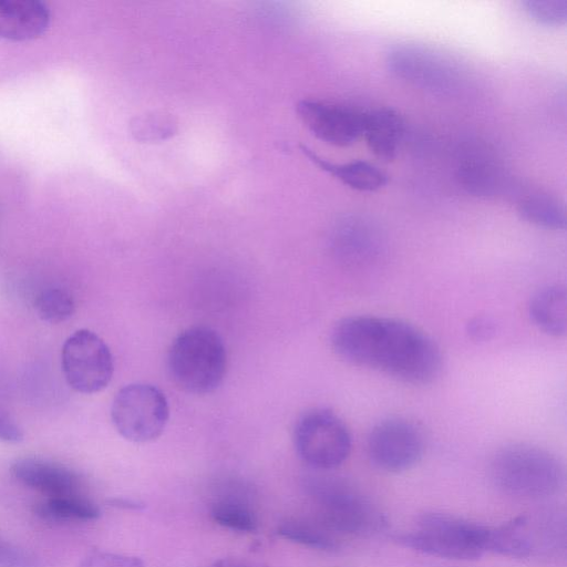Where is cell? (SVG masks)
I'll use <instances>...</instances> for the list:
<instances>
[{
    "label": "cell",
    "instance_id": "6da1fadb",
    "mask_svg": "<svg viewBox=\"0 0 567 567\" xmlns=\"http://www.w3.org/2000/svg\"><path fill=\"white\" fill-rule=\"evenodd\" d=\"M330 344L346 362L404 383H431L443 368L436 342L421 328L398 318L344 317L333 326Z\"/></svg>",
    "mask_w": 567,
    "mask_h": 567
},
{
    "label": "cell",
    "instance_id": "7a4b0ae2",
    "mask_svg": "<svg viewBox=\"0 0 567 567\" xmlns=\"http://www.w3.org/2000/svg\"><path fill=\"white\" fill-rule=\"evenodd\" d=\"M488 473L501 492L527 499L554 496L565 484V468L559 458L528 443H513L497 450Z\"/></svg>",
    "mask_w": 567,
    "mask_h": 567
},
{
    "label": "cell",
    "instance_id": "3957f363",
    "mask_svg": "<svg viewBox=\"0 0 567 567\" xmlns=\"http://www.w3.org/2000/svg\"><path fill=\"white\" fill-rule=\"evenodd\" d=\"M167 365L173 381L184 391L210 393L221 384L226 373L223 339L208 327L187 328L172 342Z\"/></svg>",
    "mask_w": 567,
    "mask_h": 567
},
{
    "label": "cell",
    "instance_id": "277c9868",
    "mask_svg": "<svg viewBox=\"0 0 567 567\" xmlns=\"http://www.w3.org/2000/svg\"><path fill=\"white\" fill-rule=\"evenodd\" d=\"M307 488L317 506V522L333 535H370L385 526L382 513L346 478L318 475Z\"/></svg>",
    "mask_w": 567,
    "mask_h": 567
},
{
    "label": "cell",
    "instance_id": "5b68a950",
    "mask_svg": "<svg viewBox=\"0 0 567 567\" xmlns=\"http://www.w3.org/2000/svg\"><path fill=\"white\" fill-rule=\"evenodd\" d=\"M492 527L442 514L427 513L398 537L405 547L446 559L472 560L489 551Z\"/></svg>",
    "mask_w": 567,
    "mask_h": 567
},
{
    "label": "cell",
    "instance_id": "8992f818",
    "mask_svg": "<svg viewBox=\"0 0 567 567\" xmlns=\"http://www.w3.org/2000/svg\"><path fill=\"white\" fill-rule=\"evenodd\" d=\"M293 443L299 457L317 470H332L350 455L352 437L349 427L333 411L315 408L296 422Z\"/></svg>",
    "mask_w": 567,
    "mask_h": 567
},
{
    "label": "cell",
    "instance_id": "52a82bcc",
    "mask_svg": "<svg viewBox=\"0 0 567 567\" xmlns=\"http://www.w3.org/2000/svg\"><path fill=\"white\" fill-rule=\"evenodd\" d=\"M114 427L125 440L146 443L156 440L169 419L165 394L148 383H131L117 391L111 406Z\"/></svg>",
    "mask_w": 567,
    "mask_h": 567
},
{
    "label": "cell",
    "instance_id": "ba28073f",
    "mask_svg": "<svg viewBox=\"0 0 567 567\" xmlns=\"http://www.w3.org/2000/svg\"><path fill=\"white\" fill-rule=\"evenodd\" d=\"M61 365L68 384L76 392L85 394L105 389L114 372L109 346L89 329L76 330L65 340Z\"/></svg>",
    "mask_w": 567,
    "mask_h": 567
},
{
    "label": "cell",
    "instance_id": "9c48e42d",
    "mask_svg": "<svg viewBox=\"0 0 567 567\" xmlns=\"http://www.w3.org/2000/svg\"><path fill=\"white\" fill-rule=\"evenodd\" d=\"M386 65L395 76L434 93L452 92L462 80L454 61L419 44L393 47L386 55Z\"/></svg>",
    "mask_w": 567,
    "mask_h": 567
},
{
    "label": "cell",
    "instance_id": "30bf717a",
    "mask_svg": "<svg viewBox=\"0 0 567 567\" xmlns=\"http://www.w3.org/2000/svg\"><path fill=\"white\" fill-rule=\"evenodd\" d=\"M424 435L412 421L392 416L378 422L370 431L367 451L380 470L399 473L413 467L423 456Z\"/></svg>",
    "mask_w": 567,
    "mask_h": 567
},
{
    "label": "cell",
    "instance_id": "8fae6325",
    "mask_svg": "<svg viewBox=\"0 0 567 567\" xmlns=\"http://www.w3.org/2000/svg\"><path fill=\"white\" fill-rule=\"evenodd\" d=\"M296 112L308 131L327 144L344 147L362 136L364 111L353 106L303 99L296 104Z\"/></svg>",
    "mask_w": 567,
    "mask_h": 567
},
{
    "label": "cell",
    "instance_id": "7c38bea8",
    "mask_svg": "<svg viewBox=\"0 0 567 567\" xmlns=\"http://www.w3.org/2000/svg\"><path fill=\"white\" fill-rule=\"evenodd\" d=\"M383 236L375 223L364 216L343 217L332 233L334 254L351 266H367L375 261L383 250Z\"/></svg>",
    "mask_w": 567,
    "mask_h": 567
},
{
    "label": "cell",
    "instance_id": "4fadbf2b",
    "mask_svg": "<svg viewBox=\"0 0 567 567\" xmlns=\"http://www.w3.org/2000/svg\"><path fill=\"white\" fill-rule=\"evenodd\" d=\"M12 476L24 486L49 496L81 494V476L72 468L45 458L23 457L11 465Z\"/></svg>",
    "mask_w": 567,
    "mask_h": 567
},
{
    "label": "cell",
    "instance_id": "5bb4252c",
    "mask_svg": "<svg viewBox=\"0 0 567 567\" xmlns=\"http://www.w3.org/2000/svg\"><path fill=\"white\" fill-rule=\"evenodd\" d=\"M51 19L47 3L39 0H0V37L30 40L41 35Z\"/></svg>",
    "mask_w": 567,
    "mask_h": 567
},
{
    "label": "cell",
    "instance_id": "9a60e30c",
    "mask_svg": "<svg viewBox=\"0 0 567 567\" xmlns=\"http://www.w3.org/2000/svg\"><path fill=\"white\" fill-rule=\"evenodd\" d=\"M457 179L467 193L483 197L501 195L514 187L504 168L482 152H471L462 159Z\"/></svg>",
    "mask_w": 567,
    "mask_h": 567
},
{
    "label": "cell",
    "instance_id": "2e32d148",
    "mask_svg": "<svg viewBox=\"0 0 567 567\" xmlns=\"http://www.w3.org/2000/svg\"><path fill=\"white\" fill-rule=\"evenodd\" d=\"M404 120L391 107L364 111L362 136L369 150L379 158L393 159L404 135Z\"/></svg>",
    "mask_w": 567,
    "mask_h": 567
},
{
    "label": "cell",
    "instance_id": "e0dca14e",
    "mask_svg": "<svg viewBox=\"0 0 567 567\" xmlns=\"http://www.w3.org/2000/svg\"><path fill=\"white\" fill-rule=\"evenodd\" d=\"M301 153L316 166L333 176L342 184L359 192H374L386 185L389 177L378 166L365 161L333 163L320 156L306 145H300Z\"/></svg>",
    "mask_w": 567,
    "mask_h": 567
},
{
    "label": "cell",
    "instance_id": "ac0fdd59",
    "mask_svg": "<svg viewBox=\"0 0 567 567\" xmlns=\"http://www.w3.org/2000/svg\"><path fill=\"white\" fill-rule=\"evenodd\" d=\"M528 316L532 322L551 337H563L567 331V292L561 285L538 289L529 299Z\"/></svg>",
    "mask_w": 567,
    "mask_h": 567
},
{
    "label": "cell",
    "instance_id": "d6986e66",
    "mask_svg": "<svg viewBox=\"0 0 567 567\" xmlns=\"http://www.w3.org/2000/svg\"><path fill=\"white\" fill-rule=\"evenodd\" d=\"M42 519L55 523L90 522L100 517V507L81 494L49 496L34 507Z\"/></svg>",
    "mask_w": 567,
    "mask_h": 567
},
{
    "label": "cell",
    "instance_id": "ffe728a7",
    "mask_svg": "<svg viewBox=\"0 0 567 567\" xmlns=\"http://www.w3.org/2000/svg\"><path fill=\"white\" fill-rule=\"evenodd\" d=\"M517 209L524 220L537 227L551 230L566 227L564 206L547 194L534 192L520 195Z\"/></svg>",
    "mask_w": 567,
    "mask_h": 567
},
{
    "label": "cell",
    "instance_id": "44dd1931",
    "mask_svg": "<svg viewBox=\"0 0 567 567\" xmlns=\"http://www.w3.org/2000/svg\"><path fill=\"white\" fill-rule=\"evenodd\" d=\"M277 533L293 543L319 550H334L338 542L332 533L317 520L290 518L282 522Z\"/></svg>",
    "mask_w": 567,
    "mask_h": 567
},
{
    "label": "cell",
    "instance_id": "7402d4cb",
    "mask_svg": "<svg viewBox=\"0 0 567 567\" xmlns=\"http://www.w3.org/2000/svg\"><path fill=\"white\" fill-rule=\"evenodd\" d=\"M37 315L49 323H60L72 317L75 302L66 290L59 287L45 288L34 300Z\"/></svg>",
    "mask_w": 567,
    "mask_h": 567
},
{
    "label": "cell",
    "instance_id": "603a6c76",
    "mask_svg": "<svg viewBox=\"0 0 567 567\" xmlns=\"http://www.w3.org/2000/svg\"><path fill=\"white\" fill-rule=\"evenodd\" d=\"M213 519L229 529L251 533L257 529V518L252 511L235 499H220L210 508Z\"/></svg>",
    "mask_w": 567,
    "mask_h": 567
},
{
    "label": "cell",
    "instance_id": "cb8c5ba5",
    "mask_svg": "<svg viewBox=\"0 0 567 567\" xmlns=\"http://www.w3.org/2000/svg\"><path fill=\"white\" fill-rule=\"evenodd\" d=\"M522 4L525 12L542 25L559 27L567 21L566 0H526Z\"/></svg>",
    "mask_w": 567,
    "mask_h": 567
},
{
    "label": "cell",
    "instance_id": "d4e9b609",
    "mask_svg": "<svg viewBox=\"0 0 567 567\" xmlns=\"http://www.w3.org/2000/svg\"><path fill=\"white\" fill-rule=\"evenodd\" d=\"M79 567H144V563L135 556L97 550L87 554Z\"/></svg>",
    "mask_w": 567,
    "mask_h": 567
},
{
    "label": "cell",
    "instance_id": "484cf974",
    "mask_svg": "<svg viewBox=\"0 0 567 567\" xmlns=\"http://www.w3.org/2000/svg\"><path fill=\"white\" fill-rule=\"evenodd\" d=\"M496 331L495 322L486 316L472 318L466 324V332L474 341L489 340Z\"/></svg>",
    "mask_w": 567,
    "mask_h": 567
},
{
    "label": "cell",
    "instance_id": "4316f807",
    "mask_svg": "<svg viewBox=\"0 0 567 567\" xmlns=\"http://www.w3.org/2000/svg\"><path fill=\"white\" fill-rule=\"evenodd\" d=\"M23 439V431L16 420L0 406V441L18 443Z\"/></svg>",
    "mask_w": 567,
    "mask_h": 567
},
{
    "label": "cell",
    "instance_id": "83f0119b",
    "mask_svg": "<svg viewBox=\"0 0 567 567\" xmlns=\"http://www.w3.org/2000/svg\"><path fill=\"white\" fill-rule=\"evenodd\" d=\"M209 567H249L247 563L239 558L226 557L215 560Z\"/></svg>",
    "mask_w": 567,
    "mask_h": 567
},
{
    "label": "cell",
    "instance_id": "f1b7e54d",
    "mask_svg": "<svg viewBox=\"0 0 567 567\" xmlns=\"http://www.w3.org/2000/svg\"><path fill=\"white\" fill-rule=\"evenodd\" d=\"M110 504L114 507L127 509H140L144 507L142 503L128 498H113L110 501Z\"/></svg>",
    "mask_w": 567,
    "mask_h": 567
}]
</instances>
